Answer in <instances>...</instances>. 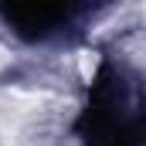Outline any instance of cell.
I'll list each match as a JSON object with an SVG mask.
<instances>
[{
	"instance_id": "obj_1",
	"label": "cell",
	"mask_w": 146,
	"mask_h": 146,
	"mask_svg": "<svg viewBox=\"0 0 146 146\" xmlns=\"http://www.w3.org/2000/svg\"><path fill=\"white\" fill-rule=\"evenodd\" d=\"M7 61H10V54H7V51H3V48H0V68H3V65H7Z\"/></svg>"
}]
</instances>
